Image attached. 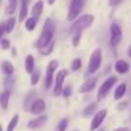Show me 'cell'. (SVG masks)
Masks as SVG:
<instances>
[{
    "mask_svg": "<svg viewBox=\"0 0 131 131\" xmlns=\"http://www.w3.org/2000/svg\"><path fill=\"white\" fill-rule=\"evenodd\" d=\"M93 20H94V18L90 14H85V15H82V17L77 18L74 20V23L71 24V27H70V35L74 36V35L80 33L83 29H85V28L92 26Z\"/></svg>",
    "mask_w": 131,
    "mask_h": 131,
    "instance_id": "1",
    "label": "cell"
},
{
    "mask_svg": "<svg viewBox=\"0 0 131 131\" xmlns=\"http://www.w3.org/2000/svg\"><path fill=\"white\" fill-rule=\"evenodd\" d=\"M102 64V50L101 48H95L89 59V64H88V70L87 74H93L95 71H98V69L101 68Z\"/></svg>",
    "mask_w": 131,
    "mask_h": 131,
    "instance_id": "2",
    "label": "cell"
},
{
    "mask_svg": "<svg viewBox=\"0 0 131 131\" xmlns=\"http://www.w3.org/2000/svg\"><path fill=\"white\" fill-rule=\"evenodd\" d=\"M84 4H85V0H71L70 6H69V13H68V20L74 22L80 14V12L83 10Z\"/></svg>",
    "mask_w": 131,
    "mask_h": 131,
    "instance_id": "3",
    "label": "cell"
},
{
    "mask_svg": "<svg viewBox=\"0 0 131 131\" xmlns=\"http://www.w3.org/2000/svg\"><path fill=\"white\" fill-rule=\"evenodd\" d=\"M122 40V29L118 23H112L110 27V45L116 47Z\"/></svg>",
    "mask_w": 131,
    "mask_h": 131,
    "instance_id": "4",
    "label": "cell"
},
{
    "mask_svg": "<svg viewBox=\"0 0 131 131\" xmlns=\"http://www.w3.org/2000/svg\"><path fill=\"white\" fill-rule=\"evenodd\" d=\"M116 82H117V78L116 77H110L108 79H106L104 82H103V84L99 87L98 89V94H97V101H102L107 94H108V92L112 89V87L116 84Z\"/></svg>",
    "mask_w": 131,
    "mask_h": 131,
    "instance_id": "5",
    "label": "cell"
},
{
    "mask_svg": "<svg viewBox=\"0 0 131 131\" xmlns=\"http://www.w3.org/2000/svg\"><path fill=\"white\" fill-rule=\"evenodd\" d=\"M68 70L62 69L60 71H57L56 74V80H55V88H53V95H60L61 92H62V88H64V82H65V78L68 77Z\"/></svg>",
    "mask_w": 131,
    "mask_h": 131,
    "instance_id": "6",
    "label": "cell"
},
{
    "mask_svg": "<svg viewBox=\"0 0 131 131\" xmlns=\"http://www.w3.org/2000/svg\"><path fill=\"white\" fill-rule=\"evenodd\" d=\"M53 31L55 29H42V35H41V37L38 38V41L36 43L38 48H42L45 46H47L52 41V38H53Z\"/></svg>",
    "mask_w": 131,
    "mask_h": 131,
    "instance_id": "7",
    "label": "cell"
},
{
    "mask_svg": "<svg viewBox=\"0 0 131 131\" xmlns=\"http://www.w3.org/2000/svg\"><path fill=\"white\" fill-rule=\"evenodd\" d=\"M106 116H107V110H101V111H98V112L94 115L93 120H92L90 130L92 131H97L98 130V129H99V126L102 125L103 120L106 118Z\"/></svg>",
    "mask_w": 131,
    "mask_h": 131,
    "instance_id": "8",
    "label": "cell"
},
{
    "mask_svg": "<svg viewBox=\"0 0 131 131\" xmlns=\"http://www.w3.org/2000/svg\"><path fill=\"white\" fill-rule=\"evenodd\" d=\"M45 108H46V103H45L43 99H41V98L33 101L32 104H31V112L33 115H37V116H40L43 112Z\"/></svg>",
    "mask_w": 131,
    "mask_h": 131,
    "instance_id": "9",
    "label": "cell"
},
{
    "mask_svg": "<svg viewBox=\"0 0 131 131\" xmlns=\"http://www.w3.org/2000/svg\"><path fill=\"white\" fill-rule=\"evenodd\" d=\"M46 121H47V116L46 115H40V116H37L36 118H32L29 122H28V127L29 129H38V127H41L42 125L46 124Z\"/></svg>",
    "mask_w": 131,
    "mask_h": 131,
    "instance_id": "10",
    "label": "cell"
},
{
    "mask_svg": "<svg viewBox=\"0 0 131 131\" xmlns=\"http://www.w3.org/2000/svg\"><path fill=\"white\" fill-rule=\"evenodd\" d=\"M97 78H89L88 80L84 82V84H82V87H80V93H88V92H90L93 88L95 87V84H97Z\"/></svg>",
    "mask_w": 131,
    "mask_h": 131,
    "instance_id": "11",
    "label": "cell"
},
{
    "mask_svg": "<svg viewBox=\"0 0 131 131\" xmlns=\"http://www.w3.org/2000/svg\"><path fill=\"white\" fill-rule=\"evenodd\" d=\"M130 69V65L125 61V60H117L115 64V70L118 74H126Z\"/></svg>",
    "mask_w": 131,
    "mask_h": 131,
    "instance_id": "12",
    "label": "cell"
},
{
    "mask_svg": "<svg viewBox=\"0 0 131 131\" xmlns=\"http://www.w3.org/2000/svg\"><path fill=\"white\" fill-rule=\"evenodd\" d=\"M42 10H43V1H42V0H38V1L33 5V8H32V17L38 18V17L42 14Z\"/></svg>",
    "mask_w": 131,
    "mask_h": 131,
    "instance_id": "13",
    "label": "cell"
},
{
    "mask_svg": "<svg viewBox=\"0 0 131 131\" xmlns=\"http://www.w3.org/2000/svg\"><path fill=\"white\" fill-rule=\"evenodd\" d=\"M9 98H10V92L9 90H4L0 94V107L3 110L8 108V103H9Z\"/></svg>",
    "mask_w": 131,
    "mask_h": 131,
    "instance_id": "14",
    "label": "cell"
},
{
    "mask_svg": "<svg viewBox=\"0 0 131 131\" xmlns=\"http://www.w3.org/2000/svg\"><path fill=\"white\" fill-rule=\"evenodd\" d=\"M24 66H26L27 73H29V74H32V73H33V70H35V59H33V56H32V55H28V56L26 57Z\"/></svg>",
    "mask_w": 131,
    "mask_h": 131,
    "instance_id": "15",
    "label": "cell"
},
{
    "mask_svg": "<svg viewBox=\"0 0 131 131\" xmlns=\"http://www.w3.org/2000/svg\"><path fill=\"white\" fill-rule=\"evenodd\" d=\"M125 93H126V84H125V83H121L118 87L116 88L115 94H113V98H115L116 101H118V99H121V98L125 95Z\"/></svg>",
    "mask_w": 131,
    "mask_h": 131,
    "instance_id": "16",
    "label": "cell"
},
{
    "mask_svg": "<svg viewBox=\"0 0 131 131\" xmlns=\"http://www.w3.org/2000/svg\"><path fill=\"white\" fill-rule=\"evenodd\" d=\"M37 23H38V18H35V17H31V18H27L24 26H26V29L27 31H33L36 27H37Z\"/></svg>",
    "mask_w": 131,
    "mask_h": 131,
    "instance_id": "17",
    "label": "cell"
},
{
    "mask_svg": "<svg viewBox=\"0 0 131 131\" xmlns=\"http://www.w3.org/2000/svg\"><path fill=\"white\" fill-rule=\"evenodd\" d=\"M27 14H28V1L23 0L22 1V8H20V13H19V20L23 22L24 19H27Z\"/></svg>",
    "mask_w": 131,
    "mask_h": 131,
    "instance_id": "18",
    "label": "cell"
},
{
    "mask_svg": "<svg viewBox=\"0 0 131 131\" xmlns=\"http://www.w3.org/2000/svg\"><path fill=\"white\" fill-rule=\"evenodd\" d=\"M14 26H15V18L10 17L6 20V23H4V33H10L14 29Z\"/></svg>",
    "mask_w": 131,
    "mask_h": 131,
    "instance_id": "19",
    "label": "cell"
},
{
    "mask_svg": "<svg viewBox=\"0 0 131 131\" xmlns=\"http://www.w3.org/2000/svg\"><path fill=\"white\" fill-rule=\"evenodd\" d=\"M3 70H4V73L6 74V77H12L13 75V73H14V66H13V64L10 62V61H4L3 62Z\"/></svg>",
    "mask_w": 131,
    "mask_h": 131,
    "instance_id": "20",
    "label": "cell"
},
{
    "mask_svg": "<svg viewBox=\"0 0 131 131\" xmlns=\"http://www.w3.org/2000/svg\"><path fill=\"white\" fill-rule=\"evenodd\" d=\"M95 110H97V103H95V102L89 103L87 107L83 110V116H84V117H88V116L93 115V113L95 112Z\"/></svg>",
    "mask_w": 131,
    "mask_h": 131,
    "instance_id": "21",
    "label": "cell"
},
{
    "mask_svg": "<svg viewBox=\"0 0 131 131\" xmlns=\"http://www.w3.org/2000/svg\"><path fill=\"white\" fill-rule=\"evenodd\" d=\"M18 122H19V116L18 115L13 116V118L10 120V122H9V125L6 127V131H14L15 127H17V125H18Z\"/></svg>",
    "mask_w": 131,
    "mask_h": 131,
    "instance_id": "22",
    "label": "cell"
},
{
    "mask_svg": "<svg viewBox=\"0 0 131 131\" xmlns=\"http://www.w3.org/2000/svg\"><path fill=\"white\" fill-rule=\"evenodd\" d=\"M53 46H55V45H53V41H51L47 46L40 48V51H41V53H42L43 56H48V55H51V52H52V50H53Z\"/></svg>",
    "mask_w": 131,
    "mask_h": 131,
    "instance_id": "23",
    "label": "cell"
},
{
    "mask_svg": "<svg viewBox=\"0 0 131 131\" xmlns=\"http://www.w3.org/2000/svg\"><path fill=\"white\" fill-rule=\"evenodd\" d=\"M17 1L18 0H9V4H8V6L5 9V13L6 14H13L15 12V9H17Z\"/></svg>",
    "mask_w": 131,
    "mask_h": 131,
    "instance_id": "24",
    "label": "cell"
},
{
    "mask_svg": "<svg viewBox=\"0 0 131 131\" xmlns=\"http://www.w3.org/2000/svg\"><path fill=\"white\" fill-rule=\"evenodd\" d=\"M59 68V61L57 60H51L48 64H47V71H51V73H55Z\"/></svg>",
    "mask_w": 131,
    "mask_h": 131,
    "instance_id": "25",
    "label": "cell"
},
{
    "mask_svg": "<svg viewBox=\"0 0 131 131\" xmlns=\"http://www.w3.org/2000/svg\"><path fill=\"white\" fill-rule=\"evenodd\" d=\"M40 78H41L40 71H38V70H33V73L31 74V84H32V85H36V84L38 83Z\"/></svg>",
    "mask_w": 131,
    "mask_h": 131,
    "instance_id": "26",
    "label": "cell"
},
{
    "mask_svg": "<svg viewBox=\"0 0 131 131\" xmlns=\"http://www.w3.org/2000/svg\"><path fill=\"white\" fill-rule=\"evenodd\" d=\"M68 125H69V120H68V118H62V120L59 122V125H57V127H56V131H66Z\"/></svg>",
    "mask_w": 131,
    "mask_h": 131,
    "instance_id": "27",
    "label": "cell"
},
{
    "mask_svg": "<svg viewBox=\"0 0 131 131\" xmlns=\"http://www.w3.org/2000/svg\"><path fill=\"white\" fill-rule=\"evenodd\" d=\"M80 68H82V59H79V57L74 59L73 62H71V70L73 71H78Z\"/></svg>",
    "mask_w": 131,
    "mask_h": 131,
    "instance_id": "28",
    "label": "cell"
},
{
    "mask_svg": "<svg viewBox=\"0 0 131 131\" xmlns=\"http://www.w3.org/2000/svg\"><path fill=\"white\" fill-rule=\"evenodd\" d=\"M52 79H53V73L47 71V74H46V79H45V87L46 88L51 87V85H52Z\"/></svg>",
    "mask_w": 131,
    "mask_h": 131,
    "instance_id": "29",
    "label": "cell"
},
{
    "mask_svg": "<svg viewBox=\"0 0 131 131\" xmlns=\"http://www.w3.org/2000/svg\"><path fill=\"white\" fill-rule=\"evenodd\" d=\"M61 94L65 97V98H69L70 95H71V87L70 85H66V87L62 88V92H61Z\"/></svg>",
    "mask_w": 131,
    "mask_h": 131,
    "instance_id": "30",
    "label": "cell"
},
{
    "mask_svg": "<svg viewBox=\"0 0 131 131\" xmlns=\"http://www.w3.org/2000/svg\"><path fill=\"white\" fill-rule=\"evenodd\" d=\"M80 37H82V35H80V33H78V35H74V36H73V47H78V46H79Z\"/></svg>",
    "mask_w": 131,
    "mask_h": 131,
    "instance_id": "31",
    "label": "cell"
},
{
    "mask_svg": "<svg viewBox=\"0 0 131 131\" xmlns=\"http://www.w3.org/2000/svg\"><path fill=\"white\" fill-rule=\"evenodd\" d=\"M122 1H124V0H108V5H110L111 8H116V6L120 5Z\"/></svg>",
    "mask_w": 131,
    "mask_h": 131,
    "instance_id": "32",
    "label": "cell"
},
{
    "mask_svg": "<svg viewBox=\"0 0 131 131\" xmlns=\"http://www.w3.org/2000/svg\"><path fill=\"white\" fill-rule=\"evenodd\" d=\"M0 42H1V48H3V50L10 48V41H9V40H1Z\"/></svg>",
    "mask_w": 131,
    "mask_h": 131,
    "instance_id": "33",
    "label": "cell"
},
{
    "mask_svg": "<svg viewBox=\"0 0 131 131\" xmlns=\"http://www.w3.org/2000/svg\"><path fill=\"white\" fill-rule=\"evenodd\" d=\"M126 107H127V102H122V103H120V106H117V110L118 111H124Z\"/></svg>",
    "mask_w": 131,
    "mask_h": 131,
    "instance_id": "34",
    "label": "cell"
},
{
    "mask_svg": "<svg viewBox=\"0 0 131 131\" xmlns=\"http://www.w3.org/2000/svg\"><path fill=\"white\" fill-rule=\"evenodd\" d=\"M3 35H5V33H4V23H1V24H0V41H1Z\"/></svg>",
    "mask_w": 131,
    "mask_h": 131,
    "instance_id": "35",
    "label": "cell"
},
{
    "mask_svg": "<svg viewBox=\"0 0 131 131\" xmlns=\"http://www.w3.org/2000/svg\"><path fill=\"white\" fill-rule=\"evenodd\" d=\"M113 131H129V129H126V127H118V129H116V130Z\"/></svg>",
    "mask_w": 131,
    "mask_h": 131,
    "instance_id": "36",
    "label": "cell"
},
{
    "mask_svg": "<svg viewBox=\"0 0 131 131\" xmlns=\"http://www.w3.org/2000/svg\"><path fill=\"white\" fill-rule=\"evenodd\" d=\"M12 52H13V53H12L13 56H17V50H15V48H12Z\"/></svg>",
    "mask_w": 131,
    "mask_h": 131,
    "instance_id": "37",
    "label": "cell"
},
{
    "mask_svg": "<svg viewBox=\"0 0 131 131\" xmlns=\"http://www.w3.org/2000/svg\"><path fill=\"white\" fill-rule=\"evenodd\" d=\"M53 3H55V0H47V4L48 5H53Z\"/></svg>",
    "mask_w": 131,
    "mask_h": 131,
    "instance_id": "38",
    "label": "cell"
},
{
    "mask_svg": "<svg viewBox=\"0 0 131 131\" xmlns=\"http://www.w3.org/2000/svg\"><path fill=\"white\" fill-rule=\"evenodd\" d=\"M127 55L131 57V45H130V47H129V50H127Z\"/></svg>",
    "mask_w": 131,
    "mask_h": 131,
    "instance_id": "39",
    "label": "cell"
},
{
    "mask_svg": "<svg viewBox=\"0 0 131 131\" xmlns=\"http://www.w3.org/2000/svg\"><path fill=\"white\" fill-rule=\"evenodd\" d=\"M97 131H104V130H103V129H98Z\"/></svg>",
    "mask_w": 131,
    "mask_h": 131,
    "instance_id": "40",
    "label": "cell"
},
{
    "mask_svg": "<svg viewBox=\"0 0 131 131\" xmlns=\"http://www.w3.org/2000/svg\"><path fill=\"white\" fill-rule=\"evenodd\" d=\"M0 131H3V127H1V126H0Z\"/></svg>",
    "mask_w": 131,
    "mask_h": 131,
    "instance_id": "41",
    "label": "cell"
}]
</instances>
